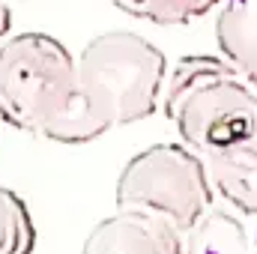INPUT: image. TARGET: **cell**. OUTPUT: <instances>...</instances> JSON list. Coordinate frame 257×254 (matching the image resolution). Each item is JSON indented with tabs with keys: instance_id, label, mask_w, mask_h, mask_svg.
Returning a JSON list of instances; mask_svg holds the SVG:
<instances>
[{
	"instance_id": "6da1fadb",
	"label": "cell",
	"mask_w": 257,
	"mask_h": 254,
	"mask_svg": "<svg viewBox=\"0 0 257 254\" xmlns=\"http://www.w3.org/2000/svg\"><path fill=\"white\" fill-rule=\"evenodd\" d=\"M165 114L203 162L212 191L257 215V93L221 57L192 54L171 69Z\"/></svg>"
},
{
	"instance_id": "7a4b0ae2",
	"label": "cell",
	"mask_w": 257,
	"mask_h": 254,
	"mask_svg": "<svg viewBox=\"0 0 257 254\" xmlns=\"http://www.w3.org/2000/svg\"><path fill=\"white\" fill-rule=\"evenodd\" d=\"M0 120L57 144L105 135L84 102L78 57L48 33H18L0 45Z\"/></svg>"
},
{
	"instance_id": "3957f363",
	"label": "cell",
	"mask_w": 257,
	"mask_h": 254,
	"mask_svg": "<svg viewBox=\"0 0 257 254\" xmlns=\"http://www.w3.org/2000/svg\"><path fill=\"white\" fill-rule=\"evenodd\" d=\"M165 72V54L135 30L99 33L78 54L84 102L105 132L153 117Z\"/></svg>"
},
{
	"instance_id": "277c9868",
	"label": "cell",
	"mask_w": 257,
	"mask_h": 254,
	"mask_svg": "<svg viewBox=\"0 0 257 254\" xmlns=\"http://www.w3.org/2000/svg\"><path fill=\"white\" fill-rule=\"evenodd\" d=\"M117 206L153 212L189 233L212 209V183L186 144H153L126 162L117 180Z\"/></svg>"
},
{
	"instance_id": "5b68a950",
	"label": "cell",
	"mask_w": 257,
	"mask_h": 254,
	"mask_svg": "<svg viewBox=\"0 0 257 254\" xmlns=\"http://www.w3.org/2000/svg\"><path fill=\"white\" fill-rule=\"evenodd\" d=\"M81 254H183V233L153 212L120 209L87 233Z\"/></svg>"
},
{
	"instance_id": "8992f818",
	"label": "cell",
	"mask_w": 257,
	"mask_h": 254,
	"mask_svg": "<svg viewBox=\"0 0 257 254\" xmlns=\"http://www.w3.org/2000/svg\"><path fill=\"white\" fill-rule=\"evenodd\" d=\"M215 42L224 60L257 90V0H224L215 18Z\"/></svg>"
},
{
	"instance_id": "52a82bcc",
	"label": "cell",
	"mask_w": 257,
	"mask_h": 254,
	"mask_svg": "<svg viewBox=\"0 0 257 254\" xmlns=\"http://www.w3.org/2000/svg\"><path fill=\"white\" fill-rule=\"evenodd\" d=\"M183 254H254V245L236 215L209 209L189 233H183Z\"/></svg>"
},
{
	"instance_id": "ba28073f",
	"label": "cell",
	"mask_w": 257,
	"mask_h": 254,
	"mask_svg": "<svg viewBox=\"0 0 257 254\" xmlns=\"http://www.w3.org/2000/svg\"><path fill=\"white\" fill-rule=\"evenodd\" d=\"M36 224L21 194L0 186V254H33Z\"/></svg>"
},
{
	"instance_id": "9c48e42d",
	"label": "cell",
	"mask_w": 257,
	"mask_h": 254,
	"mask_svg": "<svg viewBox=\"0 0 257 254\" xmlns=\"http://www.w3.org/2000/svg\"><path fill=\"white\" fill-rule=\"evenodd\" d=\"M215 3L218 0H126L120 9L153 24H189L206 15Z\"/></svg>"
},
{
	"instance_id": "30bf717a",
	"label": "cell",
	"mask_w": 257,
	"mask_h": 254,
	"mask_svg": "<svg viewBox=\"0 0 257 254\" xmlns=\"http://www.w3.org/2000/svg\"><path fill=\"white\" fill-rule=\"evenodd\" d=\"M9 27H12V12H9V6L0 0V45H3V39H6V33H9Z\"/></svg>"
},
{
	"instance_id": "8fae6325",
	"label": "cell",
	"mask_w": 257,
	"mask_h": 254,
	"mask_svg": "<svg viewBox=\"0 0 257 254\" xmlns=\"http://www.w3.org/2000/svg\"><path fill=\"white\" fill-rule=\"evenodd\" d=\"M111 3H114V6H117V9H120V6H123V3H126V0H111Z\"/></svg>"
},
{
	"instance_id": "7c38bea8",
	"label": "cell",
	"mask_w": 257,
	"mask_h": 254,
	"mask_svg": "<svg viewBox=\"0 0 257 254\" xmlns=\"http://www.w3.org/2000/svg\"><path fill=\"white\" fill-rule=\"evenodd\" d=\"M254 254H257V239H254Z\"/></svg>"
},
{
	"instance_id": "4fadbf2b",
	"label": "cell",
	"mask_w": 257,
	"mask_h": 254,
	"mask_svg": "<svg viewBox=\"0 0 257 254\" xmlns=\"http://www.w3.org/2000/svg\"><path fill=\"white\" fill-rule=\"evenodd\" d=\"M3 3H6V0H3ZM21 3H24V0H21Z\"/></svg>"
}]
</instances>
